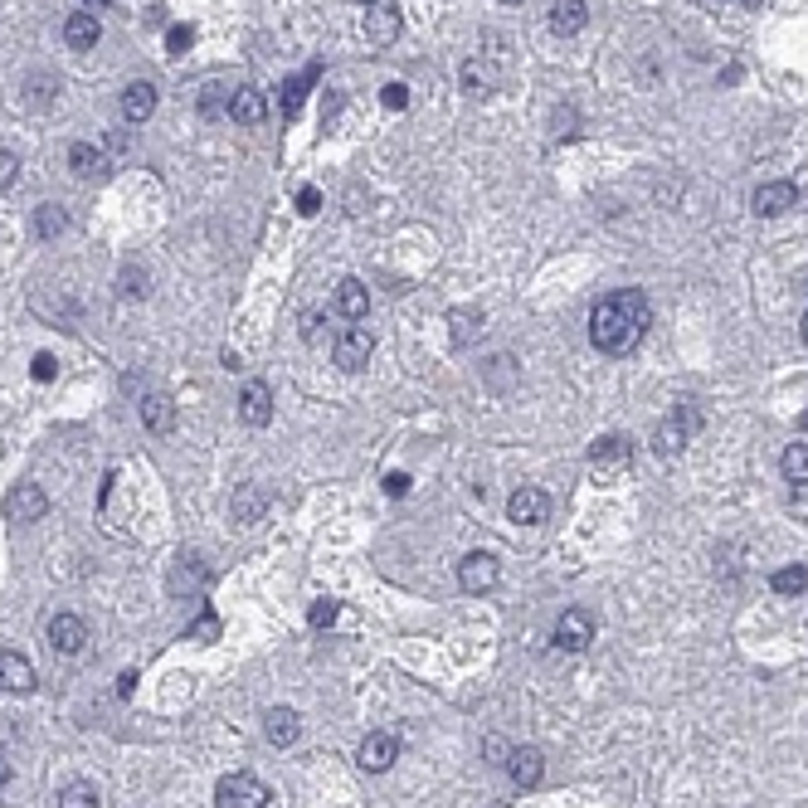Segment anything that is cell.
I'll list each match as a JSON object with an SVG mask.
<instances>
[{"mask_svg":"<svg viewBox=\"0 0 808 808\" xmlns=\"http://www.w3.org/2000/svg\"><path fill=\"white\" fill-rule=\"evenodd\" d=\"M648 322H653L648 297L638 293V288H619V293H609V297L594 302V312H589V341H594L604 356H628V351L643 341Z\"/></svg>","mask_w":808,"mask_h":808,"instance_id":"cell-1","label":"cell"},{"mask_svg":"<svg viewBox=\"0 0 808 808\" xmlns=\"http://www.w3.org/2000/svg\"><path fill=\"white\" fill-rule=\"evenodd\" d=\"M697 424H701V414L692 409V404H682L677 414H667L658 424V434H653V448H658V458H677L682 448H687V439L697 434Z\"/></svg>","mask_w":808,"mask_h":808,"instance_id":"cell-2","label":"cell"},{"mask_svg":"<svg viewBox=\"0 0 808 808\" xmlns=\"http://www.w3.org/2000/svg\"><path fill=\"white\" fill-rule=\"evenodd\" d=\"M215 804L220 808H263L268 804V784L254 774H224L220 789H215Z\"/></svg>","mask_w":808,"mask_h":808,"instance_id":"cell-3","label":"cell"},{"mask_svg":"<svg viewBox=\"0 0 808 808\" xmlns=\"http://www.w3.org/2000/svg\"><path fill=\"white\" fill-rule=\"evenodd\" d=\"M44 638H49V648H54V653L78 658V653L88 648V624H83L78 614H54V619H49V628H44Z\"/></svg>","mask_w":808,"mask_h":808,"instance_id":"cell-4","label":"cell"},{"mask_svg":"<svg viewBox=\"0 0 808 808\" xmlns=\"http://www.w3.org/2000/svg\"><path fill=\"white\" fill-rule=\"evenodd\" d=\"M0 692L10 697H30L35 692V662L15 648H0Z\"/></svg>","mask_w":808,"mask_h":808,"instance_id":"cell-5","label":"cell"},{"mask_svg":"<svg viewBox=\"0 0 808 808\" xmlns=\"http://www.w3.org/2000/svg\"><path fill=\"white\" fill-rule=\"evenodd\" d=\"M395 760H400V740H395V735H385V731L366 735V740H361V750H356V765H361L366 774H385Z\"/></svg>","mask_w":808,"mask_h":808,"instance_id":"cell-6","label":"cell"},{"mask_svg":"<svg viewBox=\"0 0 808 808\" xmlns=\"http://www.w3.org/2000/svg\"><path fill=\"white\" fill-rule=\"evenodd\" d=\"M507 516H512L516 526H541L551 516V497L541 487H516L512 497H507Z\"/></svg>","mask_w":808,"mask_h":808,"instance_id":"cell-7","label":"cell"},{"mask_svg":"<svg viewBox=\"0 0 808 808\" xmlns=\"http://www.w3.org/2000/svg\"><path fill=\"white\" fill-rule=\"evenodd\" d=\"M370 351H375V341H370L366 327H346L336 336V346H331V356H336V366L341 370H366Z\"/></svg>","mask_w":808,"mask_h":808,"instance_id":"cell-8","label":"cell"},{"mask_svg":"<svg viewBox=\"0 0 808 808\" xmlns=\"http://www.w3.org/2000/svg\"><path fill=\"white\" fill-rule=\"evenodd\" d=\"M497 580H502V570H497V560H492L487 551L463 555V565H458V585L468 589V594H487Z\"/></svg>","mask_w":808,"mask_h":808,"instance_id":"cell-9","label":"cell"},{"mask_svg":"<svg viewBox=\"0 0 808 808\" xmlns=\"http://www.w3.org/2000/svg\"><path fill=\"white\" fill-rule=\"evenodd\" d=\"M44 512H49V497L39 492L35 482H20V487L5 497V516H10L15 526H30V521H39Z\"/></svg>","mask_w":808,"mask_h":808,"instance_id":"cell-10","label":"cell"},{"mask_svg":"<svg viewBox=\"0 0 808 808\" xmlns=\"http://www.w3.org/2000/svg\"><path fill=\"white\" fill-rule=\"evenodd\" d=\"M794 205H799V185H794V181H765V185H755V215L774 220V215H784V210H794Z\"/></svg>","mask_w":808,"mask_h":808,"instance_id":"cell-11","label":"cell"},{"mask_svg":"<svg viewBox=\"0 0 808 808\" xmlns=\"http://www.w3.org/2000/svg\"><path fill=\"white\" fill-rule=\"evenodd\" d=\"M589 638H594V619H589L585 609H565L560 624H555V643H560L565 653H585Z\"/></svg>","mask_w":808,"mask_h":808,"instance_id":"cell-12","label":"cell"},{"mask_svg":"<svg viewBox=\"0 0 808 808\" xmlns=\"http://www.w3.org/2000/svg\"><path fill=\"white\" fill-rule=\"evenodd\" d=\"M400 30H404V15H400V5H375L366 15V39L375 44V49H385V44H395L400 39Z\"/></svg>","mask_w":808,"mask_h":808,"instance_id":"cell-13","label":"cell"},{"mask_svg":"<svg viewBox=\"0 0 808 808\" xmlns=\"http://www.w3.org/2000/svg\"><path fill=\"white\" fill-rule=\"evenodd\" d=\"M507 774H512L521 789H536V784H541V774H546L541 750H536V745H516V750H507Z\"/></svg>","mask_w":808,"mask_h":808,"instance_id":"cell-14","label":"cell"},{"mask_svg":"<svg viewBox=\"0 0 808 808\" xmlns=\"http://www.w3.org/2000/svg\"><path fill=\"white\" fill-rule=\"evenodd\" d=\"M239 419L254 424V429H263V424L273 419V395H268L263 380H249V385L239 390Z\"/></svg>","mask_w":808,"mask_h":808,"instance_id":"cell-15","label":"cell"},{"mask_svg":"<svg viewBox=\"0 0 808 808\" xmlns=\"http://www.w3.org/2000/svg\"><path fill=\"white\" fill-rule=\"evenodd\" d=\"M69 171L78 181H103L108 176V151L93 147V142H74L69 147Z\"/></svg>","mask_w":808,"mask_h":808,"instance_id":"cell-16","label":"cell"},{"mask_svg":"<svg viewBox=\"0 0 808 808\" xmlns=\"http://www.w3.org/2000/svg\"><path fill=\"white\" fill-rule=\"evenodd\" d=\"M497 83H502V69H497L492 59L473 54V59L463 64V93H473V98H487V93H497Z\"/></svg>","mask_w":808,"mask_h":808,"instance_id":"cell-17","label":"cell"},{"mask_svg":"<svg viewBox=\"0 0 808 808\" xmlns=\"http://www.w3.org/2000/svg\"><path fill=\"white\" fill-rule=\"evenodd\" d=\"M336 312H341L346 322H361L370 312V293H366L361 278H341V283H336Z\"/></svg>","mask_w":808,"mask_h":808,"instance_id":"cell-18","label":"cell"},{"mask_svg":"<svg viewBox=\"0 0 808 808\" xmlns=\"http://www.w3.org/2000/svg\"><path fill=\"white\" fill-rule=\"evenodd\" d=\"M628 458H633V443L624 434H604V439H594V448H589V463L594 468H624Z\"/></svg>","mask_w":808,"mask_h":808,"instance_id":"cell-19","label":"cell"},{"mask_svg":"<svg viewBox=\"0 0 808 808\" xmlns=\"http://www.w3.org/2000/svg\"><path fill=\"white\" fill-rule=\"evenodd\" d=\"M585 20H589L585 0H551V30H555L560 39H565V35H580V30H585Z\"/></svg>","mask_w":808,"mask_h":808,"instance_id":"cell-20","label":"cell"},{"mask_svg":"<svg viewBox=\"0 0 808 808\" xmlns=\"http://www.w3.org/2000/svg\"><path fill=\"white\" fill-rule=\"evenodd\" d=\"M229 117H234L239 127H258V122L268 117V103H263V93H258V88H239V93L229 98Z\"/></svg>","mask_w":808,"mask_h":808,"instance_id":"cell-21","label":"cell"},{"mask_svg":"<svg viewBox=\"0 0 808 808\" xmlns=\"http://www.w3.org/2000/svg\"><path fill=\"white\" fill-rule=\"evenodd\" d=\"M98 39H103L98 15H69V20H64V44H69V49H78V54H83V49H93Z\"/></svg>","mask_w":808,"mask_h":808,"instance_id":"cell-22","label":"cell"},{"mask_svg":"<svg viewBox=\"0 0 808 808\" xmlns=\"http://www.w3.org/2000/svg\"><path fill=\"white\" fill-rule=\"evenodd\" d=\"M151 112H156V88H151V83H127V93H122V117H127V122H147Z\"/></svg>","mask_w":808,"mask_h":808,"instance_id":"cell-23","label":"cell"},{"mask_svg":"<svg viewBox=\"0 0 808 808\" xmlns=\"http://www.w3.org/2000/svg\"><path fill=\"white\" fill-rule=\"evenodd\" d=\"M263 731H268V740H273V745H293L297 731H302V726H297V711H288V706H273V711L263 716Z\"/></svg>","mask_w":808,"mask_h":808,"instance_id":"cell-24","label":"cell"},{"mask_svg":"<svg viewBox=\"0 0 808 808\" xmlns=\"http://www.w3.org/2000/svg\"><path fill=\"white\" fill-rule=\"evenodd\" d=\"M142 424H147L151 434H171V429H176V409H171V400H166V395H147V400H142Z\"/></svg>","mask_w":808,"mask_h":808,"instance_id":"cell-25","label":"cell"},{"mask_svg":"<svg viewBox=\"0 0 808 808\" xmlns=\"http://www.w3.org/2000/svg\"><path fill=\"white\" fill-rule=\"evenodd\" d=\"M317 74H322V69L312 64V69H302L297 78H288V83H283V112H288V117H297V112H302V98H307V88L317 83Z\"/></svg>","mask_w":808,"mask_h":808,"instance_id":"cell-26","label":"cell"},{"mask_svg":"<svg viewBox=\"0 0 808 808\" xmlns=\"http://www.w3.org/2000/svg\"><path fill=\"white\" fill-rule=\"evenodd\" d=\"M779 468H784V478L794 482V487H808V443H789L784 458H779Z\"/></svg>","mask_w":808,"mask_h":808,"instance_id":"cell-27","label":"cell"},{"mask_svg":"<svg viewBox=\"0 0 808 808\" xmlns=\"http://www.w3.org/2000/svg\"><path fill=\"white\" fill-rule=\"evenodd\" d=\"M64 229H69V215H64L59 205H39L35 210V234L39 239H59Z\"/></svg>","mask_w":808,"mask_h":808,"instance_id":"cell-28","label":"cell"},{"mask_svg":"<svg viewBox=\"0 0 808 808\" xmlns=\"http://www.w3.org/2000/svg\"><path fill=\"white\" fill-rule=\"evenodd\" d=\"M263 507H268V497H263L258 487H249V482H244V487L234 492V521H254Z\"/></svg>","mask_w":808,"mask_h":808,"instance_id":"cell-29","label":"cell"},{"mask_svg":"<svg viewBox=\"0 0 808 808\" xmlns=\"http://www.w3.org/2000/svg\"><path fill=\"white\" fill-rule=\"evenodd\" d=\"M200 585H205V565H200L195 555H185L181 570L171 575V589H176V594H190V589H200Z\"/></svg>","mask_w":808,"mask_h":808,"instance_id":"cell-30","label":"cell"},{"mask_svg":"<svg viewBox=\"0 0 808 808\" xmlns=\"http://www.w3.org/2000/svg\"><path fill=\"white\" fill-rule=\"evenodd\" d=\"M774 594H804L808 589V565H789V570H774Z\"/></svg>","mask_w":808,"mask_h":808,"instance_id":"cell-31","label":"cell"},{"mask_svg":"<svg viewBox=\"0 0 808 808\" xmlns=\"http://www.w3.org/2000/svg\"><path fill=\"white\" fill-rule=\"evenodd\" d=\"M59 808H98V789L93 784H69L59 794Z\"/></svg>","mask_w":808,"mask_h":808,"instance_id":"cell-32","label":"cell"},{"mask_svg":"<svg viewBox=\"0 0 808 808\" xmlns=\"http://www.w3.org/2000/svg\"><path fill=\"white\" fill-rule=\"evenodd\" d=\"M215 633H220V619H215V614H200L195 624L185 628V638H190V643H215Z\"/></svg>","mask_w":808,"mask_h":808,"instance_id":"cell-33","label":"cell"},{"mask_svg":"<svg viewBox=\"0 0 808 808\" xmlns=\"http://www.w3.org/2000/svg\"><path fill=\"white\" fill-rule=\"evenodd\" d=\"M336 614H341V609H336V599H317V604H312V614H307V624H312V628H331V624H336Z\"/></svg>","mask_w":808,"mask_h":808,"instance_id":"cell-34","label":"cell"},{"mask_svg":"<svg viewBox=\"0 0 808 808\" xmlns=\"http://www.w3.org/2000/svg\"><path fill=\"white\" fill-rule=\"evenodd\" d=\"M473 327H478V312H453V341L458 346L473 341Z\"/></svg>","mask_w":808,"mask_h":808,"instance_id":"cell-35","label":"cell"},{"mask_svg":"<svg viewBox=\"0 0 808 808\" xmlns=\"http://www.w3.org/2000/svg\"><path fill=\"white\" fill-rule=\"evenodd\" d=\"M380 103H385L390 112L409 108V88H404V83H385V88H380Z\"/></svg>","mask_w":808,"mask_h":808,"instance_id":"cell-36","label":"cell"},{"mask_svg":"<svg viewBox=\"0 0 808 808\" xmlns=\"http://www.w3.org/2000/svg\"><path fill=\"white\" fill-rule=\"evenodd\" d=\"M15 181H20V156L15 151H0V190H10Z\"/></svg>","mask_w":808,"mask_h":808,"instance_id":"cell-37","label":"cell"},{"mask_svg":"<svg viewBox=\"0 0 808 808\" xmlns=\"http://www.w3.org/2000/svg\"><path fill=\"white\" fill-rule=\"evenodd\" d=\"M297 210H302V215H317V210H322V195H317L312 185H302V190H297Z\"/></svg>","mask_w":808,"mask_h":808,"instance_id":"cell-38","label":"cell"},{"mask_svg":"<svg viewBox=\"0 0 808 808\" xmlns=\"http://www.w3.org/2000/svg\"><path fill=\"white\" fill-rule=\"evenodd\" d=\"M190 39H195V30H190V25H176V30L166 35V44H171V54H185V49H190Z\"/></svg>","mask_w":808,"mask_h":808,"instance_id":"cell-39","label":"cell"},{"mask_svg":"<svg viewBox=\"0 0 808 808\" xmlns=\"http://www.w3.org/2000/svg\"><path fill=\"white\" fill-rule=\"evenodd\" d=\"M54 370H59L54 356H35V370H30V375H35V380H54Z\"/></svg>","mask_w":808,"mask_h":808,"instance_id":"cell-40","label":"cell"},{"mask_svg":"<svg viewBox=\"0 0 808 808\" xmlns=\"http://www.w3.org/2000/svg\"><path fill=\"white\" fill-rule=\"evenodd\" d=\"M507 380H512V361L497 356V361H492V385H507Z\"/></svg>","mask_w":808,"mask_h":808,"instance_id":"cell-41","label":"cell"},{"mask_svg":"<svg viewBox=\"0 0 808 808\" xmlns=\"http://www.w3.org/2000/svg\"><path fill=\"white\" fill-rule=\"evenodd\" d=\"M385 492H390V497H404V492H409V478H404V473H390V478H385Z\"/></svg>","mask_w":808,"mask_h":808,"instance_id":"cell-42","label":"cell"},{"mask_svg":"<svg viewBox=\"0 0 808 808\" xmlns=\"http://www.w3.org/2000/svg\"><path fill=\"white\" fill-rule=\"evenodd\" d=\"M117 692H122V697H132V692H137V672H122V682H117Z\"/></svg>","mask_w":808,"mask_h":808,"instance_id":"cell-43","label":"cell"},{"mask_svg":"<svg viewBox=\"0 0 808 808\" xmlns=\"http://www.w3.org/2000/svg\"><path fill=\"white\" fill-rule=\"evenodd\" d=\"M10 784V765H5V755H0V789Z\"/></svg>","mask_w":808,"mask_h":808,"instance_id":"cell-44","label":"cell"},{"mask_svg":"<svg viewBox=\"0 0 808 808\" xmlns=\"http://www.w3.org/2000/svg\"><path fill=\"white\" fill-rule=\"evenodd\" d=\"M735 5H740V10H755V5H760V0H735Z\"/></svg>","mask_w":808,"mask_h":808,"instance_id":"cell-45","label":"cell"},{"mask_svg":"<svg viewBox=\"0 0 808 808\" xmlns=\"http://www.w3.org/2000/svg\"><path fill=\"white\" fill-rule=\"evenodd\" d=\"M83 5H93V10H103V5H108V0H83Z\"/></svg>","mask_w":808,"mask_h":808,"instance_id":"cell-46","label":"cell"},{"mask_svg":"<svg viewBox=\"0 0 808 808\" xmlns=\"http://www.w3.org/2000/svg\"><path fill=\"white\" fill-rule=\"evenodd\" d=\"M799 429H808V409H804V414H799Z\"/></svg>","mask_w":808,"mask_h":808,"instance_id":"cell-47","label":"cell"},{"mask_svg":"<svg viewBox=\"0 0 808 808\" xmlns=\"http://www.w3.org/2000/svg\"><path fill=\"white\" fill-rule=\"evenodd\" d=\"M804 346H808V312H804Z\"/></svg>","mask_w":808,"mask_h":808,"instance_id":"cell-48","label":"cell"},{"mask_svg":"<svg viewBox=\"0 0 808 808\" xmlns=\"http://www.w3.org/2000/svg\"><path fill=\"white\" fill-rule=\"evenodd\" d=\"M361 5H370V0H361Z\"/></svg>","mask_w":808,"mask_h":808,"instance_id":"cell-49","label":"cell"}]
</instances>
